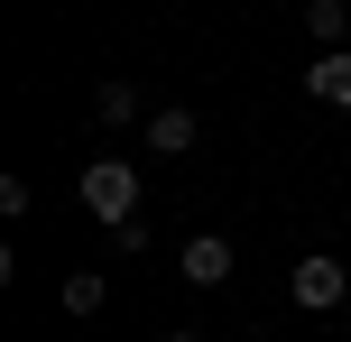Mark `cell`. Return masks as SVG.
<instances>
[{
  "label": "cell",
  "mask_w": 351,
  "mask_h": 342,
  "mask_svg": "<svg viewBox=\"0 0 351 342\" xmlns=\"http://www.w3.org/2000/svg\"><path fill=\"white\" fill-rule=\"evenodd\" d=\"M287 296H296L305 315H333V306H351V269H342V259H324V250H305L296 278H287Z\"/></svg>",
  "instance_id": "7a4b0ae2"
},
{
  "label": "cell",
  "mask_w": 351,
  "mask_h": 342,
  "mask_svg": "<svg viewBox=\"0 0 351 342\" xmlns=\"http://www.w3.org/2000/svg\"><path fill=\"white\" fill-rule=\"evenodd\" d=\"M194 148V111H148V158H185Z\"/></svg>",
  "instance_id": "5b68a950"
},
{
  "label": "cell",
  "mask_w": 351,
  "mask_h": 342,
  "mask_svg": "<svg viewBox=\"0 0 351 342\" xmlns=\"http://www.w3.org/2000/svg\"><path fill=\"white\" fill-rule=\"evenodd\" d=\"M167 342H204V333H167Z\"/></svg>",
  "instance_id": "9c48e42d"
},
{
  "label": "cell",
  "mask_w": 351,
  "mask_h": 342,
  "mask_svg": "<svg viewBox=\"0 0 351 342\" xmlns=\"http://www.w3.org/2000/svg\"><path fill=\"white\" fill-rule=\"evenodd\" d=\"M305 28H315V37H324V47H333V56H342V28H351V10H342V0H315V10H305Z\"/></svg>",
  "instance_id": "ba28073f"
},
{
  "label": "cell",
  "mask_w": 351,
  "mask_h": 342,
  "mask_svg": "<svg viewBox=\"0 0 351 342\" xmlns=\"http://www.w3.org/2000/svg\"><path fill=\"white\" fill-rule=\"evenodd\" d=\"M56 306H65V315H102V306H111V287H102V269H74V278H65V296H56Z\"/></svg>",
  "instance_id": "8992f818"
},
{
  "label": "cell",
  "mask_w": 351,
  "mask_h": 342,
  "mask_svg": "<svg viewBox=\"0 0 351 342\" xmlns=\"http://www.w3.org/2000/svg\"><path fill=\"white\" fill-rule=\"evenodd\" d=\"M74 195H84V213L102 222L111 241H121V232H139V167H130V158H93Z\"/></svg>",
  "instance_id": "6da1fadb"
},
{
  "label": "cell",
  "mask_w": 351,
  "mask_h": 342,
  "mask_svg": "<svg viewBox=\"0 0 351 342\" xmlns=\"http://www.w3.org/2000/svg\"><path fill=\"white\" fill-rule=\"evenodd\" d=\"M130 111H139V84H121V74H111V84L93 93V121H102V130H121Z\"/></svg>",
  "instance_id": "52a82bcc"
},
{
  "label": "cell",
  "mask_w": 351,
  "mask_h": 342,
  "mask_svg": "<svg viewBox=\"0 0 351 342\" xmlns=\"http://www.w3.org/2000/svg\"><path fill=\"white\" fill-rule=\"evenodd\" d=\"M176 269H185V287H222V278H231V241L222 232H194Z\"/></svg>",
  "instance_id": "3957f363"
},
{
  "label": "cell",
  "mask_w": 351,
  "mask_h": 342,
  "mask_svg": "<svg viewBox=\"0 0 351 342\" xmlns=\"http://www.w3.org/2000/svg\"><path fill=\"white\" fill-rule=\"evenodd\" d=\"M305 93L333 102V111H351V47H342V56H315V65H305Z\"/></svg>",
  "instance_id": "277c9868"
}]
</instances>
